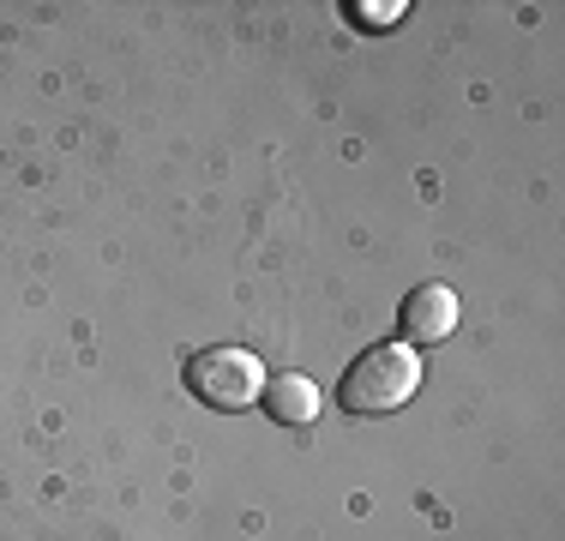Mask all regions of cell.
Returning a JSON list of instances; mask_svg holds the SVG:
<instances>
[{
  "label": "cell",
  "instance_id": "6da1fadb",
  "mask_svg": "<svg viewBox=\"0 0 565 541\" xmlns=\"http://www.w3.org/2000/svg\"><path fill=\"white\" fill-rule=\"evenodd\" d=\"M422 391V356L403 343H373L349 361V373L338 379V403L349 415H392Z\"/></svg>",
  "mask_w": 565,
  "mask_h": 541
},
{
  "label": "cell",
  "instance_id": "7a4b0ae2",
  "mask_svg": "<svg viewBox=\"0 0 565 541\" xmlns=\"http://www.w3.org/2000/svg\"><path fill=\"white\" fill-rule=\"evenodd\" d=\"M186 391H193L205 410H223V415H235V410H253L259 403V391H265V368H259V356L253 349H235V343H211V349H193L186 356Z\"/></svg>",
  "mask_w": 565,
  "mask_h": 541
},
{
  "label": "cell",
  "instance_id": "3957f363",
  "mask_svg": "<svg viewBox=\"0 0 565 541\" xmlns=\"http://www.w3.org/2000/svg\"><path fill=\"white\" fill-rule=\"evenodd\" d=\"M457 331V295L446 283H422V289H409V301H403V337L422 349L446 343Z\"/></svg>",
  "mask_w": 565,
  "mask_h": 541
},
{
  "label": "cell",
  "instance_id": "277c9868",
  "mask_svg": "<svg viewBox=\"0 0 565 541\" xmlns=\"http://www.w3.org/2000/svg\"><path fill=\"white\" fill-rule=\"evenodd\" d=\"M259 403H265V415H271L277 427H307L326 397H319V385L307 373H277V379H265Z\"/></svg>",
  "mask_w": 565,
  "mask_h": 541
},
{
  "label": "cell",
  "instance_id": "5b68a950",
  "mask_svg": "<svg viewBox=\"0 0 565 541\" xmlns=\"http://www.w3.org/2000/svg\"><path fill=\"white\" fill-rule=\"evenodd\" d=\"M349 12H355V24H361V31H392V24H397L409 7H403V0H385V7H380V0H355Z\"/></svg>",
  "mask_w": 565,
  "mask_h": 541
}]
</instances>
